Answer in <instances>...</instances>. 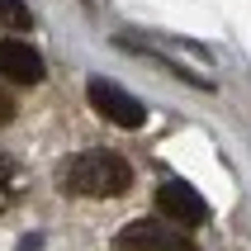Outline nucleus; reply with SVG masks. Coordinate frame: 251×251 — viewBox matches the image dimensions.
Returning a JSON list of instances; mask_svg holds the SVG:
<instances>
[{"label": "nucleus", "instance_id": "1", "mask_svg": "<svg viewBox=\"0 0 251 251\" xmlns=\"http://www.w3.org/2000/svg\"><path fill=\"white\" fill-rule=\"evenodd\" d=\"M128 185H133V171L114 152H76L62 161V190L76 199H114Z\"/></svg>", "mask_w": 251, "mask_h": 251}, {"label": "nucleus", "instance_id": "2", "mask_svg": "<svg viewBox=\"0 0 251 251\" xmlns=\"http://www.w3.org/2000/svg\"><path fill=\"white\" fill-rule=\"evenodd\" d=\"M114 251H199V247L185 237V232H176L171 223L138 218V223L119 227V237H114Z\"/></svg>", "mask_w": 251, "mask_h": 251}, {"label": "nucleus", "instance_id": "3", "mask_svg": "<svg viewBox=\"0 0 251 251\" xmlns=\"http://www.w3.org/2000/svg\"><path fill=\"white\" fill-rule=\"evenodd\" d=\"M156 209L166 213L171 223H180V227H199L204 218H209L204 195H199L195 185H185V180H161V190H156Z\"/></svg>", "mask_w": 251, "mask_h": 251}, {"label": "nucleus", "instance_id": "4", "mask_svg": "<svg viewBox=\"0 0 251 251\" xmlns=\"http://www.w3.org/2000/svg\"><path fill=\"white\" fill-rule=\"evenodd\" d=\"M85 95H90V104H95L109 124H119V128H142V119H147L142 100H133L128 90H119L114 81H90Z\"/></svg>", "mask_w": 251, "mask_h": 251}, {"label": "nucleus", "instance_id": "5", "mask_svg": "<svg viewBox=\"0 0 251 251\" xmlns=\"http://www.w3.org/2000/svg\"><path fill=\"white\" fill-rule=\"evenodd\" d=\"M0 76L14 85H38L43 81V57L19 38H5L0 43Z\"/></svg>", "mask_w": 251, "mask_h": 251}, {"label": "nucleus", "instance_id": "6", "mask_svg": "<svg viewBox=\"0 0 251 251\" xmlns=\"http://www.w3.org/2000/svg\"><path fill=\"white\" fill-rule=\"evenodd\" d=\"M0 24H5V28H28L33 14H28L24 0H0Z\"/></svg>", "mask_w": 251, "mask_h": 251}, {"label": "nucleus", "instance_id": "7", "mask_svg": "<svg viewBox=\"0 0 251 251\" xmlns=\"http://www.w3.org/2000/svg\"><path fill=\"white\" fill-rule=\"evenodd\" d=\"M14 190H19V171L0 156V213L10 209V199H14Z\"/></svg>", "mask_w": 251, "mask_h": 251}, {"label": "nucleus", "instance_id": "8", "mask_svg": "<svg viewBox=\"0 0 251 251\" xmlns=\"http://www.w3.org/2000/svg\"><path fill=\"white\" fill-rule=\"evenodd\" d=\"M14 119V100H10V90H0V124H10Z\"/></svg>", "mask_w": 251, "mask_h": 251}]
</instances>
